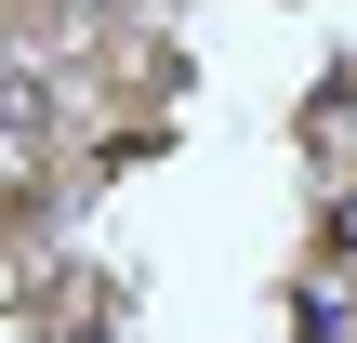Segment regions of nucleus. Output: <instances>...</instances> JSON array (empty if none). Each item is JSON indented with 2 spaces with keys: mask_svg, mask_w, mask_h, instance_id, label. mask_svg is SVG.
<instances>
[{
  "mask_svg": "<svg viewBox=\"0 0 357 343\" xmlns=\"http://www.w3.org/2000/svg\"><path fill=\"white\" fill-rule=\"evenodd\" d=\"M331 251H344V264H357V198H344V238H331Z\"/></svg>",
  "mask_w": 357,
  "mask_h": 343,
  "instance_id": "obj_1",
  "label": "nucleus"
}]
</instances>
